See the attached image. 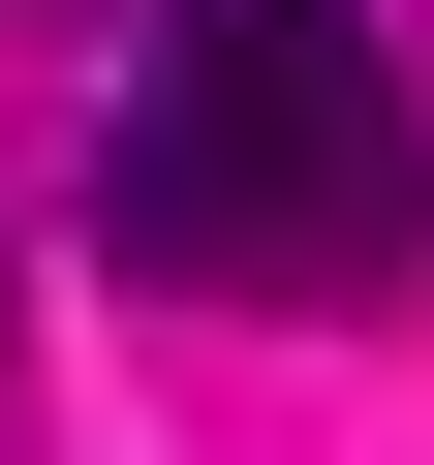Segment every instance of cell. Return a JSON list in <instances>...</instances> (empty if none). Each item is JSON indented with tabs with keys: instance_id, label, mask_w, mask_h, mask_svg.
Listing matches in <instances>:
<instances>
[{
	"instance_id": "obj_1",
	"label": "cell",
	"mask_w": 434,
	"mask_h": 465,
	"mask_svg": "<svg viewBox=\"0 0 434 465\" xmlns=\"http://www.w3.org/2000/svg\"><path fill=\"white\" fill-rule=\"evenodd\" d=\"M94 249L155 311H372L434 249V94L372 0H155V63L94 124Z\"/></svg>"
},
{
	"instance_id": "obj_2",
	"label": "cell",
	"mask_w": 434,
	"mask_h": 465,
	"mask_svg": "<svg viewBox=\"0 0 434 465\" xmlns=\"http://www.w3.org/2000/svg\"><path fill=\"white\" fill-rule=\"evenodd\" d=\"M0 341H32V280H0Z\"/></svg>"
}]
</instances>
